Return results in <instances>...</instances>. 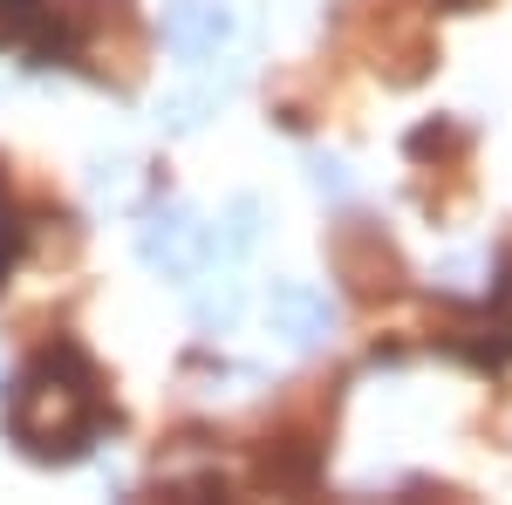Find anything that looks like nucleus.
Returning a JSON list of instances; mask_svg holds the SVG:
<instances>
[{
	"label": "nucleus",
	"instance_id": "0eeeda50",
	"mask_svg": "<svg viewBox=\"0 0 512 505\" xmlns=\"http://www.w3.org/2000/svg\"><path fill=\"white\" fill-rule=\"evenodd\" d=\"M192 314H198V328H233V321H239V287H233V280L205 287V294L192 301Z\"/></svg>",
	"mask_w": 512,
	"mask_h": 505
},
{
	"label": "nucleus",
	"instance_id": "1a4fd4ad",
	"mask_svg": "<svg viewBox=\"0 0 512 505\" xmlns=\"http://www.w3.org/2000/svg\"><path fill=\"white\" fill-rule=\"evenodd\" d=\"M28 21H35V0H0V41H14Z\"/></svg>",
	"mask_w": 512,
	"mask_h": 505
},
{
	"label": "nucleus",
	"instance_id": "423d86ee",
	"mask_svg": "<svg viewBox=\"0 0 512 505\" xmlns=\"http://www.w3.org/2000/svg\"><path fill=\"white\" fill-rule=\"evenodd\" d=\"M478 335H485L478 355H492V362H506V355H512V273L499 280V301H492V314L478 321Z\"/></svg>",
	"mask_w": 512,
	"mask_h": 505
},
{
	"label": "nucleus",
	"instance_id": "20e7f679",
	"mask_svg": "<svg viewBox=\"0 0 512 505\" xmlns=\"http://www.w3.org/2000/svg\"><path fill=\"white\" fill-rule=\"evenodd\" d=\"M267 314H274V335H287L294 349H321L335 335V301L308 280H280L267 294Z\"/></svg>",
	"mask_w": 512,
	"mask_h": 505
},
{
	"label": "nucleus",
	"instance_id": "9b49d317",
	"mask_svg": "<svg viewBox=\"0 0 512 505\" xmlns=\"http://www.w3.org/2000/svg\"><path fill=\"white\" fill-rule=\"evenodd\" d=\"M14 246H21V226L0 212V273H7V260H14Z\"/></svg>",
	"mask_w": 512,
	"mask_h": 505
},
{
	"label": "nucleus",
	"instance_id": "f257e3e1",
	"mask_svg": "<svg viewBox=\"0 0 512 505\" xmlns=\"http://www.w3.org/2000/svg\"><path fill=\"white\" fill-rule=\"evenodd\" d=\"M96 376L76 349H55L41 369H28L7 396V430L28 458H82V444L96 437Z\"/></svg>",
	"mask_w": 512,
	"mask_h": 505
},
{
	"label": "nucleus",
	"instance_id": "39448f33",
	"mask_svg": "<svg viewBox=\"0 0 512 505\" xmlns=\"http://www.w3.org/2000/svg\"><path fill=\"white\" fill-rule=\"evenodd\" d=\"M335 260H342V273H349L362 294H376V287L396 280V253L383 246V239H369V233H349L342 246H335Z\"/></svg>",
	"mask_w": 512,
	"mask_h": 505
},
{
	"label": "nucleus",
	"instance_id": "6e6552de",
	"mask_svg": "<svg viewBox=\"0 0 512 505\" xmlns=\"http://www.w3.org/2000/svg\"><path fill=\"white\" fill-rule=\"evenodd\" d=\"M253 219H260V205H253V198H233V226H226V253H246V246H253Z\"/></svg>",
	"mask_w": 512,
	"mask_h": 505
},
{
	"label": "nucleus",
	"instance_id": "7ed1b4c3",
	"mask_svg": "<svg viewBox=\"0 0 512 505\" xmlns=\"http://www.w3.org/2000/svg\"><path fill=\"white\" fill-rule=\"evenodd\" d=\"M233 35H239V21H233L226 0H171V7H164V41H171L185 62L219 55Z\"/></svg>",
	"mask_w": 512,
	"mask_h": 505
},
{
	"label": "nucleus",
	"instance_id": "9d476101",
	"mask_svg": "<svg viewBox=\"0 0 512 505\" xmlns=\"http://www.w3.org/2000/svg\"><path fill=\"white\" fill-rule=\"evenodd\" d=\"M308 171H315V192H349V171H342V164H335V157H315V164H308Z\"/></svg>",
	"mask_w": 512,
	"mask_h": 505
},
{
	"label": "nucleus",
	"instance_id": "f03ea898",
	"mask_svg": "<svg viewBox=\"0 0 512 505\" xmlns=\"http://www.w3.org/2000/svg\"><path fill=\"white\" fill-rule=\"evenodd\" d=\"M137 253H144V267L164 273V280H192L198 260H205V226H198L185 205H158V212L137 226Z\"/></svg>",
	"mask_w": 512,
	"mask_h": 505
}]
</instances>
